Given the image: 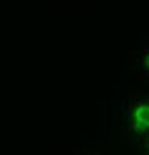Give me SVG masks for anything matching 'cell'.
Instances as JSON below:
<instances>
[{
    "label": "cell",
    "mask_w": 149,
    "mask_h": 155,
    "mask_svg": "<svg viewBox=\"0 0 149 155\" xmlns=\"http://www.w3.org/2000/svg\"><path fill=\"white\" fill-rule=\"evenodd\" d=\"M126 132L133 141H143L149 134V93H137L126 104Z\"/></svg>",
    "instance_id": "6da1fadb"
},
{
    "label": "cell",
    "mask_w": 149,
    "mask_h": 155,
    "mask_svg": "<svg viewBox=\"0 0 149 155\" xmlns=\"http://www.w3.org/2000/svg\"><path fill=\"white\" fill-rule=\"evenodd\" d=\"M137 68L143 77H149V44L141 46L137 52Z\"/></svg>",
    "instance_id": "7a4b0ae2"
},
{
    "label": "cell",
    "mask_w": 149,
    "mask_h": 155,
    "mask_svg": "<svg viewBox=\"0 0 149 155\" xmlns=\"http://www.w3.org/2000/svg\"><path fill=\"white\" fill-rule=\"evenodd\" d=\"M141 147H143V153L149 155V134H145V139L141 141Z\"/></svg>",
    "instance_id": "3957f363"
},
{
    "label": "cell",
    "mask_w": 149,
    "mask_h": 155,
    "mask_svg": "<svg viewBox=\"0 0 149 155\" xmlns=\"http://www.w3.org/2000/svg\"><path fill=\"white\" fill-rule=\"evenodd\" d=\"M83 155H112V153H106V151H91V153H83Z\"/></svg>",
    "instance_id": "277c9868"
}]
</instances>
